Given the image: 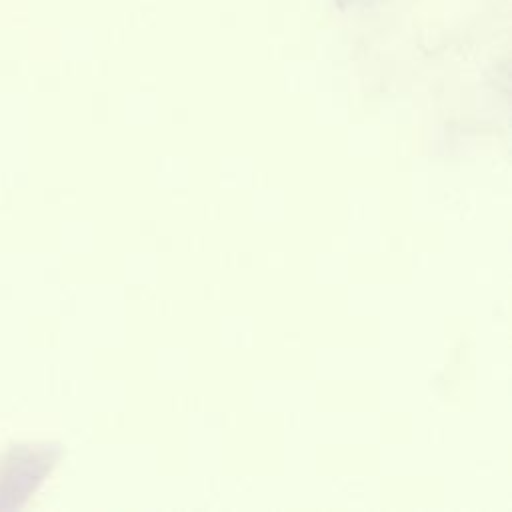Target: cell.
I'll return each mask as SVG.
<instances>
[]
</instances>
